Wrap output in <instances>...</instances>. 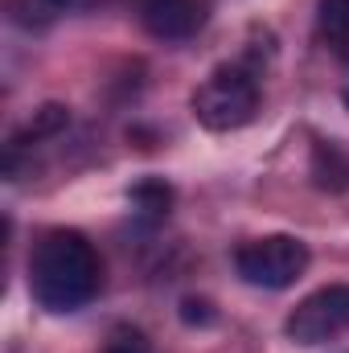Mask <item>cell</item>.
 <instances>
[{"mask_svg":"<svg viewBox=\"0 0 349 353\" xmlns=\"http://www.w3.org/2000/svg\"><path fill=\"white\" fill-rule=\"evenodd\" d=\"M103 263L79 230H46L29 251V296L50 316H70L99 296Z\"/></svg>","mask_w":349,"mask_h":353,"instance_id":"6da1fadb","label":"cell"},{"mask_svg":"<svg viewBox=\"0 0 349 353\" xmlns=\"http://www.w3.org/2000/svg\"><path fill=\"white\" fill-rule=\"evenodd\" d=\"M193 119L206 132H239L259 115V74L251 62L218 66L189 99Z\"/></svg>","mask_w":349,"mask_h":353,"instance_id":"7a4b0ae2","label":"cell"},{"mask_svg":"<svg viewBox=\"0 0 349 353\" xmlns=\"http://www.w3.org/2000/svg\"><path fill=\"white\" fill-rule=\"evenodd\" d=\"M308 243L296 234H263L235 251V271L243 283L263 292H283L308 271Z\"/></svg>","mask_w":349,"mask_h":353,"instance_id":"3957f363","label":"cell"},{"mask_svg":"<svg viewBox=\"0 0 349 353\" xmlns=\"http://www.w3.org/2000/svg\"><path fill=\"white\" fill-rule=\"evenodd\" d=\"M346 329H349V283L317 288L283 321V333L296 345H325V341L341 337Z\"/></svg>","mask_w":349,"mask_h":353,"instance_id":"277c9868","label":"cell"},{"mask_svg":"<svg viewBox=\"0 0 349 353\" xmlns=\"http://www.w3.org/2000/svg\"><path fill=\"white\" fill-rule=\"evenodd\" d=\"M136 8L157 41H189L210 21V0H136Z\"/></svg>","mask_w":349,"mask_h":353,"instance_id":"5b68a950","label":"cell"},{"mask_svg":"<svg viewBox=\"0 0 349 353\" xmlns=\"http://www.w3.org/2000/svg\"><path fill=\"white\" fill-rule=\"evenodd\" d=\"M128 205L140 226H161L173 210V185L165 176H144L128 189Z\"/></svg>","mask_w":349,"mask_h":353,"instance_id":"8992f818","label":"cell"},{"mask_svg":"<svg viewBox=\"0 0 349 353\" xmlns=\"http://www.w3.org/2000/svg\"><path fill=\"white\" fill-rule=\"evenodd\" d=\"M312 185L325 189V193H341L349 189V152L337 144V140H317L312 144Z\"/></svg>","mask_w":349,"mask_h":353,"instance_id":"52a82bcc","label":"cell"},{"mask_svg":"<svg viewBox=\"0 0 349 353\" xmlns=\"http://www.w3.org/2000/svg\"><path fill=\"white\" fill-rule=\"evenodd\" d=\"M66 123H70V111H66L62 103H46V107L33 111V119H29L21 132H12L8 148H29V144H37V140H50V136H58Z\"/></svg>","mask_w":349,"mask_h":353,"instance_id":"ba28073f","label":"cell"},{"mask_svg":"<svg viewBox=\"0 0 349 353\" xmlns=\"http://www.w3.org/2000/svg\"><path fill=\"white\" fill-rule=\"evenodd\" d=\"M317 33L337 54H349V0H317Z\"/></svg>","mask_w":349,"mask_h":353,"instance_id":"9c48e42d","label":"cell"},{"mask_svg":"<svg viewBox=\"0 0 349 353\" xmlns=\"http://www.w3.org/2000/svg\"><path fill=\"white\" fill-rule=\"evenodd\" d=\"M181 321L189 329H210V325H218V308L210 300H201V296H185L181 300Z\"/></svg>","mask_w":349,"mask_h":353,"instance_id":"30bf717a","label":"cell"},{"mask_svg":"<svg viewBox=\"0 0 349 353\" xmlns=\"http://www.w3.org/2000/svg\"><path fill=\"white\" fill-rule=\"evenodd\" d=\"M103 353H148V337L140 333V329H115L111 333V341L103 345Z\"/></svg>","mask_w":349,"mask_h":353,"instance_id":"8fae6325","label":"cell"},{"mask_svg":"<svg viewBox=\"0 0 349 353\" xmlns=\"http://www.w3.org/2000/svg\"><path fill=\"white\" fill-rule=\"evenodd\" d=\"M46 4H50V8H54V12H58V8H66V4H70V0H46Z\"/></svg>","mask_w":349,"mask_h":353,"instance_id":"7c38bea8","label":"cell"},{"mask_svg":"<svg viewBox=\"0 0 349 353\" xmlns=\"http://www.w3.org/2000/svg\"><path fill=\"white\" fill-rule=\"evenodd\" d=\"M341 99H346V107H349V83H346V90H341Z\"/></svg>","mask_w":349,"mask_h":353,"instance_id":"4fadbf2b","label":"cell"}]
</instances>
